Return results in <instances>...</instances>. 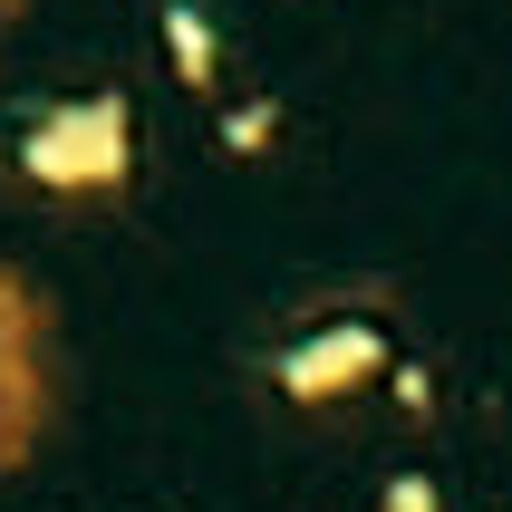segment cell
I'll list each match as a JSON object with an SVG mask.
<instances>
[{
    "label": "cell",
    "mask_w": 512,
    "mask_h": 512,
    "mask_svg": "<svg viewBox=\"0 0 512 512\" xmlns=\"http://www.w3.org/2000/svg\"><path fill=\"white\" fill-rule=\"evenodd\" d=\"M49 435V329H39V290L0 271V474H20Z\"/></svg>",
    "instance_id": "cell-2"
},
{
    "label": "cell",
    "mask_w": 512,
    "mask_h": 512,
    "mask_svg": "<svg viewBox=\"0 0 512 512\" xmlns=\"http://www.w3.org/2000/svg\"><path fill=\"white\" fill-rule=\"evenodd\" d=\"M387 512H435V484H397V493H387Z\"/></svg>",
    "instance_id": "cell-5"
},
{
    "label": "cell",
    "mask_w": 512,
    "mask_h": 512,
    "mask_svg": "<svg viewBox=\"0 0 512 512\" xmlns=\"http://www.w3.org/2000/svg\"><path fill=\"white\" fill-rule=\"evenodd\" d=\"M10 10H20V0H0V20H10Z\"/></svg>",
    "instance_id": "cell-6"
},
{
    "label": "cell",
    "mask_w": 512,
    "mask_h": 512,
    "mask_svg": "<svg viewBox=\"0 0 512 512\" xmlns=\"http://www.w3.org/2000/svg\"><path fill=\"white\" fill-rule=\"evenodd\" d=\"M126 165H136V116H126V97H68V107H49L20 136V174L39 194H68V203L116 194Z\"/></svg>",
    "instance_id": "cell-1"
},
{
    "label": "cell",
    "mask_w": 512,
    "mask_h": 512,
    "mask_svg": "<svg viewBox=\"0 0 512 512\" xmlns=\"http://www.w3.org/2000/svg\"><path fill=\"white\" fill-rule=\"evenodd\" d=\"M165 39H174V68H184V78H213V29L194 20V10H165Z\"/></svg>",
    "instance_id": "cell-4"
},
{
    "label": "cell",
    "mask_w": 512,
    "mask_h": 512,
    "mask_svg": "<svg viewBox=\"0 0 512 512\" xmlns=\"http://www.w3.org/2000/svg\"><path fill=\"white\" fill-rule=\"evenodd\" d=\"M377 368H387L377 329H329V339H310V348H290V358H281V387L319 406V397H348V387H368Z\"/></svg>",
    "instance_id": "cell-3"
}]
</instances>
